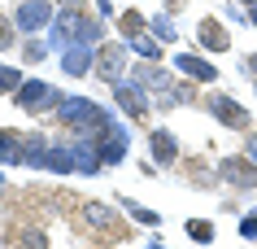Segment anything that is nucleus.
<instances>
[{"mask_svg":"<svg viewBox=\"0 0 257 249\" xmlns=\"http://www.w3.org/2000/svg\"><path fill=\"white\" fill-rule=\"evenodd\" d=\"M122 61H126V48H122V44H109V48L96 53V74L105 83H118L122 79Z\"/></svg>","mask_w":257,"mask_h":249,"instance_id":"4","label":"nucleus"},{"mask_svg":"<svg viewBox=\"0 0 257 249\" xmlns=\"http://www.w3.org/2000/svg\"><path fill=\"white\" fill-rule=\"evenodd\" d=\"M18 83H22V70L0 66V92H9V88H18Z\"/></svg>","mask_w":257,"mask_h":249,"instance_id":"17","label":"nucleus"},{"mask_svg":"<svg viewBox=\"0 0 257 249\" xmlns=\"http://www.w3.org/2000/svg\"><path fill=\"white\" fill-rule=\"evenodd\" d=\"M126 210H131V219H136V223H157V214H153V210H144L140 201H126Z\"/></svg>","mask_w":257,"mask_h":249,"instance_id":"18","label":"nucleus"},{"mask_svg":"<svg viewBox=\"0 0 257 249\" xmlns=\"http://www.w3.org/2000/svg\"><path fill=\"white\" fill-rule=\"evenodd\" d=\"M149 149H153V162H162V166H175L179 162V144H175V136H170L166 127L149 136Z\"/></svg>","mask_w":257,"mask_h":249,"instance_id":"8","label":"nucleus"},{"mask_svg":"<svg viewBox=\"0 0 257 249\" xmlns=\"http://www.w3.org/2000/svg\"><path fill=\"white\" fill-rule=\"evenodd\" d=\"M209 114H214L218 123L235 127V131H244V127H248V110H244L235 97H222V92H214V97H209Z\"/></svg>","mask_w":257,"mask_h":249,"instance_id":"3","label":"nucleus"},{"mask_svg":"<svg viewBox=\"0 0 257 249\" xmlns=\"http://www.w3.org/2000/svg\"><path fill=\"white\" fill-rule=\"evenodd\" d=\"M113 101H118V105H122V114H131V118H144V114H149V101L140 97V88L113 83Z\"/></svg>","mask_w":257,"mask_h":249,"instance_id":"9","label":"nucleus"},{"mask_svg":"<svg viewBox=\"0 0 257 249\" xmlns=\"http://www.w3.org/2000/svg\"><path fill=\"white\" fill-rule=\"evenodd\" d=\"M22 153H27V136L0 131V157H5V162H22Z\"/></svg>","mask_w":257,"mask_h":249,"instance_id":"11","label":"nucleus"},{"mask_svg":"<svg viewBox=\"0 0 257 249\" xmlns=\"http://www.w3.org/2000/svg\"><path fill=\"white\" fill-rule=\"evenodd\" d=\"M218 175H222L231 188H257V162L253 157H248V162H244V157H222V162H218Z\"/></svg>","mask_w":257,"mask_h":249,"instance_id":"2","label":"nucleus"},{"mask_svg":"<svg viewBox=\"0 0 257 249\" xmlns=\"http://www.w3.org/2000/svg\"><path fill=\"white\" fill-rule=\"evenodd\" d=\"M244 5H257V0H244Z\"/></svg>","mask_w":257,"mask_h":249,"instance_id":"24","label":"nucleus"},{"mask_svg":"<svg viewBox=\"0 0 257 249\" xmlns=\"http://www.w3.org/2000/svg\"><path fill=\"white\" fill-rule=\"evenodd\" d=\"M196 40H201L209 53H222V48H231V40H227V31H222V22H218V18H201Z\"/></svg>","mask_w":257,"mask_h":249,"instance_id":"7","label":"nucleus"},{"mask_svg":"<svg viewBox=\"0 0 257 249\" xmlns=\"http://www.w3.org/2000/svg\"><path fill=\"white\" fill-rule=\"evenodd\" d=\"M83 219L92 223V227H100V232H118V214L109 206H100V201H87V214Z\"/></svg>","mask_w":257,"mask_h":249,"instance_id":"10","label":"nucleus"},{"mask_svg":"<svg viewBox=\"0 0 257 249\" xmlns=\"http://www.w3.org/2000/svg\"><path fill=\"white\" fill-rule=\"evenodd\" d=\"M248 157L257 162V136H248Z\"/></svg>","mask_w":257,"mask_h":249,"instance_id":"22","label":"nucleus"},{"mask_svg":"<svg viewBox=\"0 0 257 249\" xmlns=\"http://www.w3.org/2000/svg\"><path fill=\"white\" fill-rule=\"evenodd\" d=\"M48 18H53V5H48V0H27V5H18V27L22 31L44 27Z\"/></svg>","mask_w":257,"mask_h":249,"instance_id":"6","label":"nucleus"},{"mask_svg":"<svg viewBox=\"0 0 257 249\" xmlns=\"http://www.w3.org/2000/svg\"><path fill=\"white\" fill-rule=\"evenodd\" d=\"M188 236H192V240H201V245H209V240H214V223L192 219V223H188Z\"/></svg>","mask_w":257,"mask_h":249,"instance_id":"14","label":"nucleus"},{"mask_svg":"<svg viewBox=\"0 0 257 249\" xmlns=\"http://www.w3.org/2000/svg\"><path fill=\"white\" fill-rule=\"evenodd\" d=\"M14 101L22 105V110L40 114V110H48V105H61V92H57L53 83H44V79H27V83L14 88Z\"/></svg>","mask_w":257,"mask_h":249,"instance_id":"1","label":"nucleus"},{"mask_svg":"<svg viewBox=\"0 0 257 249\" xmlns=\"http://www.w3.org/2000/svg\"><path fill=\"white\" fill-rule=\"evenodd\" d=\"M248 66H253V70H257V57H248Z\"/></svg>","mask_w":257,"mask_h":249,"instance_id":"23","label":"nucleus"},{"mask_svg":"<svg viewBox=\"0 0 257 249\" xmlns=\"http://www.w3.org/2000/svg\"><path fill=\"white\" fill-rule=\"evenodd\" d=\"M153 31H157V40H175V27H170V18H153Z\"/></svg>","mask_w":257,"mask_h":249,"instance_id":"19","label":"nucleus"},{"mask_svg":"<svg viewBox=\"0 0 257 249\" xmlns=\"http://www.w3.org/2000/svg\"><path fill=\"white\" fill-rule=\"evenodd\" d=\"M175 66L183 70L192 83H214V79H218V70L209 66L205 57H196V53H179V57H175Z\"/></svg>","mask_w":257,"mask_h":249,"instance_id":"5","label":"nucleus"},{"mask_svg":"<svg viewBox=\"0 0 257 249\" xmlns=\"http://www.w3.org/2000/svg\"><path fill=\"white\" fill-rule=\"evenodd\" d=\"M136 79L140 83H162V88H166V74L153 66V61H140V66H136Z\"/></svg>","mask_w":257,"mask_h":249,"instance_id":"15","label":"nucleus"},{"mask_svg":"<svg viewBox=\"0 0 257 249\" xmlns=\"http://www.w3.org/2000/svg\"><path fill=\"white\" fill-rule=\"evenodd\" d=\"M240 232L248 236V240H253V236H257V219H244V223H240Z\"/></svg>","mask_w":257,"mask_h":249,"instance_id":"21","label":"nucleus"},{"mask_svg":"<svg viewBox=\"0 0 257 249\" xmlns=\"http://www.w3.org/2000/svg\"><path fill=\"white\" fill-rule=\"evenodd\" d=\"M5 48H14V27L0 18V53H5Z\"/></svg>","mask_w":257,"mask_h":249,"instance_id":"20","label":"nucleus"},{"mask_svg":"<svg viewBox=\"0 0 257 249\" xmlns=\"http://www.w3.org/2000/svg\"><path fill=\"white\" fill-rule=\"evenodd\" d=\"M66 70L70 74H87L92 70V53L87 48H66Z\"/></svg>","mask_w":257,"mask_h":249,"instance_id":"12","label":"nucleus"},{"mask_svg":"<svg viewBox=\"0 0 257 249\" xmlns=\"http://www.w3.org/2000/svg\"><path fill=\"white\" fill-rule=\"evenodd\" d=\"M118 27H122V35H126V40H136V35H144V18H140V14H122Z\"/></svg>","mask_w":257,"mask_h":249,"instance_id":"16","label":"nucleus"},{"mask_svg":"<svg viewBox=\"0 0 257 249\" xmlns=\"http://www.w3.org/2000/svg\"><path fill=\"white\" fill-rule=\"evenodd\" d=\"M27 162H35V166H44L48 162V149H44V136H27V153H22Z\"/></svg>","mask_w":257,"mask_h":249,"instance_id":"13","label":"nucleus"}]
</instances>
